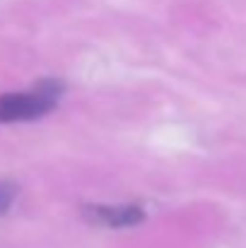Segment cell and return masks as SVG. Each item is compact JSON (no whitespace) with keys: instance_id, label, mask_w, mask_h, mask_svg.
I'll return each mask as SVG.
<instances>
[{"instance_id":"7a4b0ae2","label":"cell","mask_w":246,"mask_h":248,"mask_svg":"<svg viewBox=\"0 0 246 248\" xmlns=\"http://www.w3.org/2000/svg\"><path fill=\"white\" fill-rule=\"evenodd\" d=\"M82 217L97 227L126 229V227L140 224L145 219V210L138 205H84Z\"/></svg>"},{"instance_id":"3957f363","label":"cell","mask_w":246,"mask_h":248,"mask_svg":"<svg viewBox=\"0 0 246 248\" xmlns=\"http://www.w3.org/2000/svg\"><path fill=\"white\" fill-rule=\"evenodd\" d=\"M17 193H19V188H17L15 181H7V178L0 181V217L10 212V207L17 200Z\"/></svg>"},{"instance_id":"6da1fadb","label":"cell","mask_w":246,"mask_h":248,"mask_svg":"<svg viewBox=\"0 0 246 248\" xmlns=\"http://www.w3.org/2000/svg\"><path fill=\"white\" fill-rule=\"evenodd\" d=\"M61 94H63L61 80H39V84L29 92L2 94L0 96V123L36 121L58 106Z\"/></svg>"}]
</instances>
